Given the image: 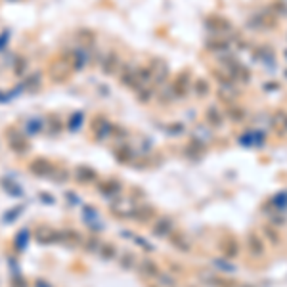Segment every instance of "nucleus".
I'll use <instances>...</instances> for the list:
<instances>
[{
	"label": "nucleus",
	"instance_id": "2",
	"mask_svg": "<svg viewBox=\"0 0 287 287\" xmlns=\"http://www.w3.org/2000/svg\"><path fill=\"white\" fill-rule=\"evenodd\" d=\"M136 209H138V203L132 199H119L111 205V213L119 218H132L136 215Z\"/></svg>",
	"mask_w": 287,
	"mask_h": 287
},
{
	"label": "nucleus",
	"instance_id": "18",
	"mask_svg": "<svg viewBox=\"0 0 287 287\" xmlns=\"http://www.w3.org/2000/svg\"><path fill=\"white\" fill-rule=\"evenodd\" d=\"M42 128V121L40 119H31L29 121V134H37Z\"/></svg>",
	"mask_w": 287,
	"mask_h": 287
},
{
	"label": "nucleus",
	"instance_id": "6",
	"mask_svg": "<svg viewBox=\"0 0 287 287\" xmlns=\"http://www.w3.org/2000/svg\"><path fill=\"white\" fill-rule=\"evenodd\" d=\"M40 87H42V73L40 71H33L31 75H27V79L23 82V90L25 92H39Z\"/></svg>",
	"mask_w": 287,
	"mask_h": 287
},
{
	"label": "nucleus",
	"instance_id": "15",
	"mask_svg": "<svg viewBox=\"0 0 287 287\" xmlns=\"http://www.w3.org/2000/svg\"><path fill=\"white\" fill-rule=\"evenodd\" d=\"M27 65H29L27 58H23V56L16 58V64H14V75L21 77V75H23V73L27 71Z\"/></svg>",
	"mask_w": 287,
	"mask_h": 287
},
{
	"label": "nucleus",
	"instance_id": "9",
	"mask_svg": "<svg viewBox=\"0 0 287 287\" xmlns=\"http://www.w3.org/2000/svg\"><path fill=\"white\" fill-rule=\"evenodd\" d=\"M117 67H119V56H117L115 52H107L104 56V60H102V71L109 75V73H113Z\"/></svg>",
	"mask_w": 287,
	"mask_h": 287
},
{
	"label": "nucleus",
	"instance_id": "24",
	"mask_svg": "<svg viewBox=\"0 0 287 287\" xmlns=\"http://www.w3.org/2000/svg\"><path fill=\"white\" fill-rule=\"evenodd\" d=\"M37 287H50V283L44 281V279H39V281H37Z\"/></svg>",
	"mask_w": 287,
	"mask_h": 287
},
{
	"label": "nucleus",
	"instance_id": "11",
	"mask_svg": "<svg viewBox=\"0 0 287 287\" xmlns=\"http://www.w3.org/2000/svg\"><path fill=\"white\" fill-rule=\"evenodd\" d=\"M140 264H142V266H140L138 270L142 272L144 276H146V278H150V279H153L161 272L159 268H157V264L153 263V261H142Z\"/></svg>",
	"mask_w": 287,
	"mask_h": 287
},
{
	"label": "nucleus",
	"instance_id": "8",
	"mask_svg": "<svg viewBox=\"0 0 287 287\" xmlns=\"http://www.w3.org/2000/svg\"><path fill=\"white\" fill-rule=\"evenodd\" d=\"M75 180H79L80 184H90L96 180V170L90 167H84V165H80V167L75 168Z\"/></svg>",
	"mask_w": 287,
	"mask_h": 287
},
{
	"label": "nucleus",
	"instance_id": "12",
	"mask_svg": "<svg viewBox=\"0 0 287 287\" xmlns=\"http://www.w3.org/2000/svg\"><path fill=\"white\" fill-rule=\"evenodd\" d=\"M121 191V184L117 180H105L100 184V193L102 195H115Z\"/></svg>",
	"mask_w": 287,
	"mask_h": 287
},
{
	"label": "nucleus",
	"instance_id": "7",
	"mask_svg": "<svg viewBox=\"0 0 287 287\" xmlns=\"http://www.w3.org/2000/svg\"><path fill=\"white\" fill-rule=\"evenodd\" d=\"M173 222L168 218H159L153 222V234L159 236V238H170L173 236Z\"/></svg>",
	"mask_w": 287,
	"mask_h": 287
},
{
	"label": "nucleus",
	"instance_id": "3",
	"mask_svg": "<svg viewBox=\"0 0 287 287\" xmlns=\"http://www.w3.org/2000/svg\"><path fill=\"white\" fill-rule=\"evenodd\" d=\"M8 138H10V150L16 153H27L29 152V144H27V138H25L19 130L12 128L8 130Z\"/></svg>",
	"mask_w": 287,
	"mask_h": 287
},
{
	"label": "nucleus",
	"instance_id": "16",
	"mask_svg": "<svg viewBox=\"0 0 287 287\" xmlns=\"http://www.w3.org/2000/svg\"><path fill=\"white\" fill-rule=\"evenodd\" d=\"M100 251H102V256H104V259H113V256H115V249H113V245H109V243H102V245H100Z\"/></svg>",
	"mask_w": 287,
	"mask_h": 287
},
{
	"label": "nucleus",
	"instance_id": "13",
	"mask_svg": "<svg viewBox=\"0 0 287 287\" xmlns=\"http://www.w3.org/2000/svg\"><path fill=\"white\" fill-rule=\"evenodd\" d=\"M98 123H100V127L94 123V132H96V138L102 140V138H105V136L111 132V127H109V123L105 119H102V117H98Z\"/></svg>",
	"mask_w": 287,
	"mask_h": 287
},
{
	"label": "nucleus",
	"instance_id": "19",
	"mask_svg": "<svg viewBox=\"0 0 287 287\" xmlns=\"http://www.w3.org/2000/svg\"><path fill=\"white\" fill-rule=\"evenodd\" d=\"M48 121L52 123V130H54V132H60V130H62V125H60V119H56V115H50V117H48Z\"/></svg>",
	"mask_w": 287,
	"mask_h": 287
},
{
	"label": "nucleus",
	"instance_id": "20",
	"mask_svg": "<svg viewBox=\"0 0 287 287\" xmlns=\"http://www.w3.org/2000/svg\"><path fill=\"white\" fill-rule=\"evenodd\" d=\"M17 236H19V238H17L16 239V243H17V247H19V249H21V247H23V241H25V238H27V236H29V234H27V232H19V234H17Z\"/></svg>",
	"mask_w": 287,
	"mask_h": 287
},
{
	"label": "nucleus",
	"instance_id": "10",
	"mask_svg": "<svg viewBox=\"0 0 287 287\" xmlns=\"http://www.w3.org/2000/svg\"><path fill=\"white\" fill-rule=\"evenodd\" d=\"M150 287H176V281L170 276L159 272L153 279H150Z\"/></svg>",
	"mask_w": 287,
	"mask_h": 287
},
{
	"label": "nucleus",
	"instance_id": "21",
	"mask_svg": "<svg viewBox=\"0 0 287 287\" xmlns=\"http://www.w3.org/2000/svg\"><path fill=\"white\" fill-rule=\"evenodd\" d=\"M80 121H82V115L77 113V115H75V119H71V130H77V127L80 125Z\"/></svg>",
	"mask_w": 287,
	"mask_h": 287
},
{
	"label": "nucleus",
	"instance_id": "23",
	"mask_svg": "<svg viewBox=\"0 0 287 287\" xmlns=\"http://www.w3.org/2000/svg\"><path fill=\"white\" fill-rule=\"evenodd\" d=\"M6 42H8V31H6V33H4V35H2V37H0V48L4 46Z\"/></svg>",
	"mask_w": 287,
	"mask_h": 287
},
{
	"label": "nucleus",
	"instance_id": "22",
	"mask_svg": "<svg viewBox=\"0 0 287 287\" xmlns=\"http://www.w3.org/2000/svg\"><path fill=\"white\" fill-rule=\"evenodd\" d=\"M12 287H27V281H23L21 278L12 279Z\"/></svg>",
	"mask_w": 287,
	"mask_h": 287
},
{
	"label": "nucleus",
	"instance_id": "4",
	"mask_svg": "<svg viewBox=\"0 0 287 287\" xmlns=\"http://www.w3.org/2000/svg\"><path fill=\"white\" fill-rule=\"evenodd\" d=\"M29 170L37 176H48L54 173V165L44 157H37V159H33L29 163Z\"/></svg>",
	"mask_w": 287,
	"mask_h": 287
},
{
	"label": "nucleus",
	"instance_id": "14",
	"mask_svg": "<svg viewBox=\"0 0 287 287\" xmlns=\"http://www.w3.org/2000/svg\"><path fill=\"white\" fill-rule=\"evenodd\" d=\"M247 241H249V247H251V253H253V255H263L264 247L261 239L256 238V236H249Z\"/></svg>",
	"mask_w": 287,
	"mask_h": 287
},
{
	"label": "nucleus",
	"instance_id": "1",
	"mask_svg": "<svg viewBox=\"0 0 287 287\" xmlns=\"http://www.w3.org/2000/svg\"><path fill=\"white\" fill-rule=\"evenodd\" d=\"M71 73H73V65L67 56H62L60 60L50 64V79L54 80V82H64V80H67L71 77Z\"/></svg>",
	"mask_w": 287,
	"mask_h": 287
},
{
	"label": "nucleus",
	"instance_id": "26",
	"mask_svg": "<svg viewBox=\"0 0 287 287\" xmlns=\"http://www.w3.org/2000/svg\"><path fill=\"white\" fill-rule=\"evenodd\" d=\"M12 2H16V0H12Z\"/></svg>",
	"mask_w": 287,
	"mask_h": 287
},
{
	"label": "nucleus",
	"instance_id": "17",
	"mask_svg": "<svg viewBox=\"0 0 287 287\" xmlns=\"http://www.w3.org/2000/svg\"><path fill=\"white\" fill-rule=\"evenodd\" d=\"M115 153H117V157H119L121 161H128L130 157H132V153H130V148H127V146H121V148Z\"/></svg>",
	"mask_w": 287,
	"mask_h": 287
},
{
	"label": "nucleus",
	"instance_id": "25",
	"mask_svg": "<svg viewBox=\"0 0 287 287\" xmlns=\"http://www.w3.org/2000/svg\"><path fill=\"white\" fill-rule=\"evenodd\" d=\"M243 287H251V285H243Z\"/></svg>",
	"mask_w": 287,
	"mask_h": 287
},
{
	"label": "nucleus",
	"instance_id": "5",
	"mask_svg": "<svg viewBox=\"0 0 287 287\" xmlns=\"http://www.w3.org/2000/svg\"><path fill=\"white\" fill-rule=\"evenodd\" d=\"M37 239L40 243H54V241H64V234L62 232H56L48 226H42L37 232Z\"/></svg>",
	"mask_w": 287,
	"mask_h": 287
}]
</instances>
